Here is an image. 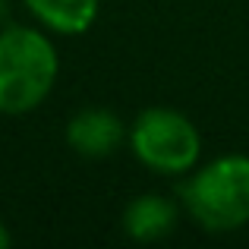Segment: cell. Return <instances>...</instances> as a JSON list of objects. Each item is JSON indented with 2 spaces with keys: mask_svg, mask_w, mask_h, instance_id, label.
Here are the masks:
<instances>
[{
  "mask_svg": "<svg viewBox=\"0 0 249 249\" xmlns=\"http://www.w3.org/2000/svg\"><path fill=\"white\" fill-rule=\"evenodd\" d=\"M57 51L51 38L29 25L0 29V114H29L57 82Z\"/></svg>",
  "mask_w": 249,
  "mask_h": 249,
  "instance_id": "6da1fadb",
  "label": "cell"
},
{
  "mask_svg": "<svg viewBox=\"0 0 249 249\" xmlns=\"http://www.w3.org/2000/svg\"><path fill=\"white\" fill-rule=\"evenodd\" d=\"M177 205L164 196H136L133 202L123 212V231L126 237L139 240V243H155V240H164L170 231L177 227Z\"/></svg>",
  "mask_w": 249,
  "mask_h": 249,
  "instance_id": "5b68a950",
  "label": "cell"
},
{
  "mask_svg": "<svg viewBox=\"0 0 249 249\" xmlns=\"http://www.w3.org/2000/svg\"><path fill=\"white\" fill-rule=\"evenodd\" d=\"M123 139H126V126L107 107H85L67 123V142L82 158H107L123 145Z\"/></svg>",
  "mask_w": 249,
  "mask_h": 249,
  "instance_id": "277c9868",
  "label": "cell"
},
{
  "mask_svg": "<svg viewBox=\"0 0 249 249\" xmlns=\"http://www.w3.org/2000/svg\"><path fill=\"white\" fill-rule=\"evenodd\" d=\"M29 13L57 35H82L98 16V0H22Z\"/></svg>",
  "mask_w": 249,
  "mask_h": 249,
  "instance_id": "8992f818",
  "label": "cell"
},
{
  "mask_svg": "<svg viewBox=\"0 0 249 249\" xmlns=\"http://www.w3.org/2000/svg\"><path fill=\"white\" fill-rule=\"evenodd\" d=\"M10 243H13V237H10V231L3 227V221H0V249H3V246H10Z\"/></svg>",
  "mask_w": 249,
  "mask_h": 249,
  "instance_id": "52a82bcc",
  "label": "cell"
},
{
  "mask_svg": "<svg viewBox=\"0 0 249 249\" xmlns=\"http://www.w3.org/2000/svg\"><path fill=\"white\" fill-rule=\"evenodd\" d=\"M6 16H10V3H6V0H0V29H3Z\"/></svg>",
  "mask_w": 249,
  "mask_h": 249,
  "instance_id": "ba28073f",
  "label": "cell"
},
{
  "mask_svg": "<svg viewBox=\"0 0 249 249\" xmlns=\"http://www.w3.org/2000/svg\"><path fill=\"white\" fill-rule=\"evenodd\" d=\"M183 208L212 233L237 231L249 221V158L221 155L180 186Z\"/></svg>",
  "mask_w": 249,
  "mask_h": 249,
  "instance_id": "7a4b0ae2",
  "label": "cell"
},
{
  "mask_svg": "<svg viewBox=\"0 0 249 249\" xmlns=\"http://www.w3.org/2000/svg\"><path fill=\"white\" fill-rule=\"evenodd\" d=\"M136 158L158 174H186L202 155V136L186 114L174 107H148L129 129Z\"/></svg>",
  "mask_w": 249,
  "mask_h": 249,
  "instance_id": "3957f363",
  "label": "cell"
}]
</instances>
